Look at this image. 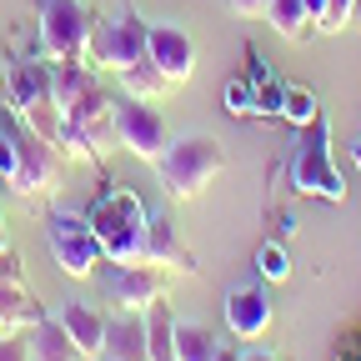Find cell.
<instances>
[{"label": "cell", "mask_w": 361, "mask_h": 361, "mask_svg": "<svg viewBox=\"0 0 361 361\" xmlns=\"http://www.w3.org/2000/svg\"><path fill=\"white\" fill-rule=\"evenodd\" d=\"M90 231L101 241L106 261H146V231H151V206L130 186H106L85 211Z\"/></svg>", "instance_id": "obj_1"}, {"label": "cell", "mask_w": 361, "mask_h": 361, "mask_svg": "<svg viewBox=\"0 0 361 361\" xmlns=\"http://www.w3.org/2000/svg\"><path fill=\"white\" fill-rule=\"evenodd\" d=\"M286 186L296 196H316V201H346V176L331 161V121L316 116L311 126L296 130L291 156H286Z\"/></svg>", "instance_id": "obj_2"}, {"label": "cell", "mask_w": 361, "mask_h": 361, "mask_svg": "<svg viewBox=\"0 0 361 361\" xmlns=\"http://www.w3.org/2000/svg\"><path fill=\"white\" fill-rule=\"evenodd\" d=\"M146 35L151 25L141 20L135 6H116L111 16H90V35H85V66L90 71H126L146 56Z\"/></svg>", "instance_id": "obj_3"}, {"label": "cell", "mask_w": 361, "mask_h": 361, "mask_svg": "<svg viewBox=\"0 0 361 361\" xmlns=\"http://www.w3.org/2000/svg\"><path fill=\"white\" fill-rule=\"evenodd\" d=\"M0 130L11 135V146H16V180H11V191L16 196H45L61 180V151L45 141V135L25 121V116H16L11 111V101L0 106Z\"/></svg>", "instance_id": "obj_4"}, {"label": "cell", "mask_w": 361, "mask_h": 361, "mask_svg": "<svg viewBox=\"0 0 361 361\" xmlns=\"http://www.w3.org/2000/svg\"><path fill=\"white\" fill-rule=\"evenodd\" d=\"M226 156L221 146L211 141V135H186V141H171L156 161V176H161V186L171 201H196L206 196V186L221 176Z\"/></svg>", "instance_id": "obj_5"}, {"label": "cell", "mask_w": 361, "mask_h": 361, "mask_svg": "<svg viewBox=\"0 0 361 361\" xmlns=\"http://www.w3.org/2000/svg\"><path fill=\"white\" fill-rule=\"evenodd\" d=\"M35 45L45 61H80L85 66V35H90V11L80 0H35Z\"/></svg>", "instance_id": "obj_6"}, {"label": "cell", "mask_w": 361, "mask_h": 361, "mask_svg": "<svg viewBox=\"0 0 361 361\" xmlns=\"http://www.w3.org/2000/svg\"><path fill=\"white\" fill-rule=\"evenodd\" d=\"M45 246H51L56 266L66 271V276L85 281V276H96V266H101V241L96 231H90V221L75 216V211H51L45 216Z\"/></svg>", "instance_id": "obj_7"}, {"label": "cell", "mask_w": 361, "mask_h": 361, "mask_svg": "<svg viewBox=\"0 0 361 361\" xmlns=\"http://www.w3.org/2000/svg\"><path fill=\"white\" fill-rule=\"evenodd\" d=\"M101 291L116 311H151L156 301H166V276L146 261H106L101 256Z\"/></svg>", "instance_id": "obj_8"}, {"label": "cell", "mask_w": 361, "mask_h": 361, "mask_svg": "<svg viewBox=\"0 0 361 361\" xmlns=\"http://www.w3.org/2000/svg\"><path fill=\"white\" fill-rule=\"evenodd\" d=\"M116 146L130 151L135 161H161V151L171 146V130H166V116L151 106V101H116Z\"/></svg>", "instance_id": "obj_9"}, {"label": "cell", "mask_w": 361, "mask_h": 361, "mask_svg": "<svg viewBox=\"0 0 361 361\" xmlns=\"http://www.w3.org/2000/svg\"><path fill=\"white\" fill-rule=\"evenodd\" d=\"M226 331L236 341H261L271 331V291H266L261 276L226 296Z\"/></svg>", "instance_id": "obj_10"}, {"label": "cell", "mask_w": 361, "mask_h": 361, "mask_svg": "<svg viewBox=\"0 0 361 361\" xmlns=\"http://www.w3.org/2000/svg\"><path fill=\"white\" fill-rule=\"evenodd\" d=\"M146 56L156 61V71H161L171 85H186V80L196 75V40L180 30V25H151Z\"/></svg>", "instance_id": "obj_11"}, {"label": "cell", "mask_w": 361, "mask_h": 361, "mask_svg": "<svg viewBox=\"0 0 361 361\" xmlns=\"http://www.w3.org/2000/svg\"><path fill=\"white\" fill-rule=\"evenodd\" d=\"M96 361H151L146 311H116V316H106V341H101Z\"/></svg>", "instance_id": "obj_12"}, {"label": "cell", "mask_w": 361, "mask_h": 361, "mask_svg": "<svg viewBox=\"0 0 361 361\" xmlns=\"http://www.w3.org/2000/svg\"><path fill=\"white\" fill-rule=\"evenodd\" d=\"M146 266H156V271H196V256L180 246L176 226L166 216H156V211H151V231H146Z\"/></svg>", "instance_id": "obj_13"}, {"label": "cell", "mask_w": 361, "mask_h": 361, "mask_svg": "<svg viewBox=\"0 0 361 361\" xmlns=\"http://www.w3.org/2000/svg\"><path fill=\"white\" fill-rule=\"evenodd\" d=\"M56 322L71 331V341L80 346L85 361H96L101 356V341H106V316L96 306H85V301H61V316Z\"/></svg>", "instance_id": "obj_14"}, {"label": "cell", "mask_w": 361, "mask_h": 361, "mask_svg": "<svg viewBox=\"0 0 361 361\" xmlns=\"http://www.w3.org/2000/svg\"><path fill=\"white\" fill-rule=\"evenodd\" d=\"M25 341H30V361H85L80 346L71 341V331L56 322V316L35 322V326L25 331Z\"/></svg>", "instance_id": "obj_15"}, {"label": "cell", "mask_w": 361, "mask_h": 361, "mask_svg": "<svg viewBox=\"0 0 361 361\" xmlns=\"http://www.w3.org/2000/svg\"><path fill=\"white\" fill-rule=\"evenodd\" d=\"M266 25L276 30L281 40H291V45H306L316 35V16L306 11V0H271V6H266Z\"/></svg>", "instance_id": "obj_16"}, {"label": "cell", "mask_w": 361, "mask_h": 361, "mask_svg": "<svg viewBox=\"0 0 361 361\" xmlns=\"http://www.w3.org/2000/svg\"><path fill=\"white\" fill-rule=\"evenodd\" d=\"M121 90H126L130 101H161L166 90H171V80L156 71V61H151V56H141L135 66H126V71H121Z\"/></svg>", "instance_id": "obj_17"}, {"label": "cell", "mask_w": 361, "mask_h": 361, "mask_svg": "<svg viewBox=\"0 0 361 361\" xmlns=\"http://www.w3.org/2000/svg\"><path fill=\"white\" fill-rule=\"evenodd\" d=\"M0 322L11 331H30L35 322H45V306L25 286H0Z\"/></svg>", "instance_id": "obj_18"}, {"label": "cell", "mask_w": 361, "mask_h": 361, "mask_svg": "<svg viewBox=\"0 0 361 361\" xmlns=\"http://www.w3.org/2000/svg\"><path fill=\"white\" fill-rule=\"evenodd\" d=\"M146 346H151V361H176V311L166 301L146 311Z\"/></svg>", "instance_id": "obj_19"}, {"label": "cell", "mask_w": 361, "mask_h": 361, "mask_svg": "<svg viewBox=\"0 0 361 361\" xmlns=\"http://www.w3.org/2000/svg\"><path fill=\"white\" fill-rule=\"evenodd\" d=\"M221 336L201 322H176V361H216Z\"/></svg>", "instance_id": "obj_20"}, {"label": "cell", "mask_w": 361, "mask_h": 361, "mask_svg": "<svg viewBox=\"0 0 361 361\" xmlns=\"http://www.w3.org/2000/svg\"><path fill=\"white\" fill-rule=\"evenodd\" d=\"M316 116H322V101H316V90H306V85H286L281 121H286L291 130H301V126H311Z\"/></svg>", "instance_id": "obj_21"}, {"label": "cell", "mask_w": 361, "mask_h": 361, "mask_svg": "<svg viewBox=\"0 0 361 361\" xmlns=\"http://www.w3.org/2000/svg\"><path fill=\"white\" fill-rule=\"evenodd\" d=\"M256 276H261V281H286V276H291V256H286L281 241H261V251H256Z\"/></svg>", "instance_id": "obj_22"}, {"label": "cell", "mask_w": 361, "mask_h": 361, "mask_svg": "<svg viewBox=\"0 0 361 361\" xmlns=\"http://www.w3.org/2000/svg\"><path fill=\"white\" fill-rule=\"evenodd\" d=\"M281 101H286V85L271 75V80H261V85H256V96H251V116L276 121V116H281Z\"/></svg>", "instance_id": "obj_23"}, {"label": "cell", "mask_w": 361, "mask_h": 361, "mask_svg": "<svg viewBox=\"0 0 361 361\" xmlns=\"http://www.w3.org/2000/svg\"><path fill=\"white\" fill-rule=\"evenodd\" d=\"M351 20H356V0H322V30L326 35L346 30Z\"/></svg>", "instance_id": "obj_24"}, {"label": "cell", "mask_w": 361, "mask_h": 361, "mask_svg": "<svg viewBox=\"0 0 361 361\" xmlns=\"http://www.w3.org/2000/svg\"><path fill=\"white\" fill-rule=\"evenodd\" d=\"M251 96H256V85L246 75H231L226 80V111L231 116H251Z\"/></svg>", "instance_id": "obj_25"}, {"label": "cell", "mask_w": 361, "mask_h": 361, "mask_svg": "<svg viewBox=\"0 0 361 361\" xmlns=\"http://www.w3.org/2000/svg\"><path fill=\"white\" fill-rule=\"evenodd\" d=\"M331 361H361V326H341V331H336Z\"/></svg>", "instance_id": "obj_26"}, {"label": "cell", "mask_w": 361, "mask_h": 361, "mask_svg": "<svg viewBox=\"0 0 361 361\" xmlns=\"http://www.w3.org/2000/svg\"><path fill=\"white\" fill-rule=\"evenodd\" d=\"M0 286H25V266H20V256L11 246L0 251Z\"/></svg>", "instance_id": "obj_27"}, {"label": "cell", "mask_w": 361, "mask_h": 361, "mask_svg": "<svg viewBox=\"0 0 361 361\" xmlns=\"http://www.w3.org/2000/svg\"><path fill=\"white\" fill-rule=\"evenodd\" d=\"M0 361H30L25 331H6V336H0Z\"/></svg>", "instance_id": "obj_28"}, {"label": "cell", "mask_w": 361, "mask_h": 361, "mask_svg": "<svg viewBox=\"0 0 361 361\" xmlns=\"http://www.w3.org/2000/svg\"><path fill=\"white\" fill-rule=\"evenodd\" d=\"M11 180H16V146H11V135L0 130V186L11 191Z\"/></svg>", "instance_id": "obj_29"}, {"label": "cell", "mask_w": 361, "mask_h": 361, "mask_svg": "<svg viewBox=\"0 0 361 361\" xmlns=\"http://www.w3.org/2000/svg\"><path fill=\"white\" fill-rule=\"evenodd\" d=\"M246 66H251V71H246V80H251V85H261V80H271V66H266V61H261V56L251 51V45H246Z\"/></svg>", "instance_id": "obj_30"}, {"label": "cell", "mask_w": 361, "mask_h": 361, "mask_svg": "<svg viewBox=\"0 0 361 361\" xmlns=\"http://www.w3.org/2000/svg\"><path fill=\"white\" fill-rule=\"evenodd\" d=\"M266 6H271V0H231V11H236V16H246V20H261V16H266Z\"/></svg>", "instance_id": "obj_31"}, {"label": "cell", "mask_w": 361, "mask_h": 361, "mask_svg": "<svg viewBox=\"0 0 361 361\" xmlns=\"http://www.w3.org/2000/svg\"><path fill=\"white\" fill-rule=\"evenodd\" d=\"M216 361H241V351L236 346H216Z\"/></svg>", "instance_id": "obj_32"}, {"label": "cell", "mask_w": 361, "mask_h": 361, "mask_svg": "<svg viewBox=\"0 0 361 361\" xmlns=\"http://www.w3.org/2000/svg\"><path fill=\"white\" fill-rule=\"evenodd\" d=\"M241 361H276L271 351H241Z\"/></svg>", "instance_id": "obj_33"}, {"label": "cell", "mask_w": 361, "mask_h": 361, "mask_svg": "<svg viewBox=\"0 0 361 361\" xmlns=\"http://www.w3.org/2000/svg\"><path fill=\"white\" fill-rule=\"evenodd\" d=\"M306 11L316 16V30H322V0H306Z\"/></svg>", "instance_id": "obj_34"}, {"label": "cell", "mask_w": 361, "mask_h": 361, "mask_svg": "<svg viewBox=\"0 0 361 361\" xmlns=\"http://www.w3.org/2000/svg\"><path fill=\"white\" fill-rule=\"evenodd\" d=\"M6 66H11V51L0 45V85H6Z\"/></svg>", "instance_id": "obj_35"}, {"label": "cell", "mask_w": 361, "mask_h": 361, "mask_svg": "<svg viewBox=\"0 0 361 361\" xmlns=\"http://www.w3.org/2000/svg\"><path fill=\"white\" fill-rule=\"evenodd\" d=\"M351 156H356V171H361V135H356V146H351Z\"/></svg>", "instance_id": "obj_36"}, {"label": "cell", "mask_w": 361, "mask_h": 361, "mask_svg": "<svg viewBox=\"0 0 361 361\" xmlns=\"http://www.w3.org/2000/svg\"><path fill=\"white\" fill-rule=\"evenodd\" d=\"M0 251H6V216H0Z\"/></svg>", "instance_id": "obj_37"}, {"label": "cell", "mask_w": 361, "mask_h": 361, "mask_svg": "<svg viewBox=\"0 0 361 361\" xmlns=\"http://www.w3.org/2000/svg\"><path fill=\"white\" fill-rule=\"evenodd\" d=\"M356 25H361V0H356Z\"/></svg>", "instance_id": "obj_38"}, {"label": "cell", "mask_w": 361, "mask_h": 361, "mask_svg": "<svg viewBox=\"0 0 361 361\" xmlns=\"http://www.w3.org/2000/svg\"><path fill=\"white\" fill-rule=\"evenodd\" d=\"M6 331H11V326H6V322H0V336H6Z\"/></svg>", "instance_id": "obj_39"}]
</instances>
